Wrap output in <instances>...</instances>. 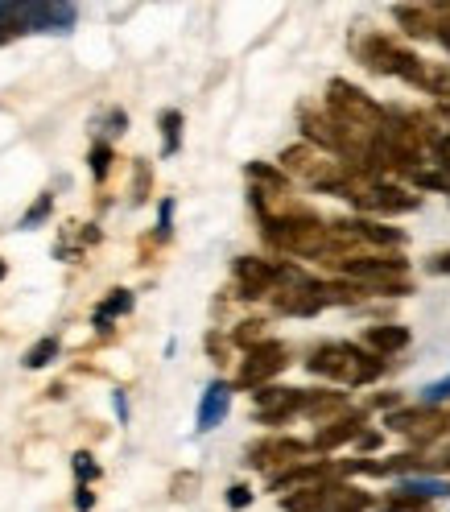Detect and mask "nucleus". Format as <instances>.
I'll return each mask as SVG.
<instances>
[{
  "label": "nucleus",
  "instance_id": "f257e3e1",
  "mask_svg": "<svg viewBox=\"0 0 450 512\" xmlns=\"http://www.w3.org/2000/svg\"><path fill=\"white\" fill-rule=\"evenodd\" d=\"M327 116L339 124V133L347 137L351 153H364V145L372 137H380V128H384V112L380 104L372 100L368 91H360L356 83H347V79H331L327 87Z\"/></svg>",
  "mask_w": 450,
  "mask_h": 512
},
{
  "label": "nucleus",
  "instance_id": "f03ea898",
  "mask_svg": "<svg viewBox=\"0 0 450 512\" xmlns=\"http://www.w3.org/2000/svg\"><path fill=\"white\" fill-rule=\"evenodd\" d=\"M306 368L314 376H327V380H339V384H368L384 372V360L368 356V351H360L356 343H323L310 356Z\"/></svg>",
  "mask_w": 450,
  "mask_h": 512
},
{
  "label": "nucleus",
  "instance_id": "7ed1b4c3",
  "mask_svg": "<svg viewBox=\"0 0 450 512\" xmlns=\"http://www.w3.org/2000/svg\"><path fill=\"white\" fill-rule=\"evenodd\" d=\"M360 62H364L368 71H376V75H397V79H409V83H417V87L426 83L422 58L409 54V50H401L397 42L380 38V34H372V38L360 42Z\"/></svg>",
  "mask_w": 450,
  "mask_h": 512
},
{
  "label": "nucleus",
  "instance_id": "20e7f679",
  "mask_svg": "<svg viewBox=\"0 0 450 512\" xmlns=\"http://www.w3.org/2000/svg\"><path fill=\"white\" fill-rule=\"evenodd\" d=\"M285 364H289V351L281 343L265 339V343L248 347V356H244V364L236 372V384H240V389H265L277 372H285Z\"/></svg>",
  "mask_w": 450,
  "mask_h": 512
},
{
  "label": "nucleus",
  "instance_id": "39448f33",
  "mask_svg": "<svg viewBox=\"0 0 450 512\" xmlns=\"http://www.w3.org/2000/svg\"><path fill=\"white\" fill-rule=\"evenodd\" d=\"M389 430L413 438V442H434L442 434H450V409L442 405H417V409H401L389 418Z\"/></svg>",
  "mask_w": 450,
  "mask_h": 512
},
{
  "label": "nucleus",
  "instance_id": "423d86ee",
  "mask_svg": "<svg viewBox=\"0 0 450 512\" xmlns=\"http://www.w3.org/2000/svg\"><path fill=\"white\" fill-rule=\"evenodd\" d=\"M351 203H356L360 211H368V215H405L422 199L409 195V190H401V186H393V182H372V186H360L356 195H351Z\"/></svg>",
  "mask_w": 450,
  "mask_h": 512
},
{
  "label": "nucleus",
  "instance_id": "0eeeda50",
  "mask_svg": "<svg viewBox=\"0 0 450 512\" xmlns=\"http://www.w3.org/2000/svg\"><path fill=\"white\" fill-rule=\"evenodd\" d=\"M236 281H240V298H265L277 290V281L285 273V265H273V261H261V256H240L232 265Z\"/></svg>",
  "mask_w": 450,
  "mask_h": 512
},
{
  "label": "nucleus",
  "instance_id": "6e6552de",
  "mask_svg": "<svg viewBox=\"0 0 450 512\" xmlns=\"http://www.w3.org/2000/svg\"><path fill=\"white\" fill-rule=\"evenodd\" d=\"M310 455V442L302 438H265L248 446V463L252 467H285V463H302Z\"/></svg>",
  "mask_w": 450,
  "mask_h": 512
},
{
  "label": "nucleus",
  "instance_id": "1a4fd4ad",
  "mask_svg": "<svg viewBox=\"0 0 450 512\" xmlns=\"http://www.w3.org/2000/svg\"><path fill=\"white\" fill-rule=\"evenodd\" d=\"M302 389H265L256 393V418L261 422H269V426H277V422H289L294 413H302Z\"/></svg>",
  "mask_w": 450,
  "mask_h": 512
},
{
  "label": "nucleus",
  "instance_id": "9d476101",
  "mask_svg": "<svg viewBox=\"0 0 450 512\" xmlns=\"http://www.w3.org/2000/svg\"><path fill=\"white\" fill-rule=\"evenodd\" d=\"M75 17V5H25L29 34H71Z\"/></svg>",
  "mask_w": 450,
  "mask_h": 512
},
{
  "label": "nucleus",
  "instance_id": "9b49d317",
  "mask_svg": "<svg viewBox=\"0 0 450 512\" xmlns=\"http://www.w3.org/2000/svg\"><path fill=\"white\" fill-rule=\"evenodd\" d=\"M335 467L331 463H294L289 471L273 475V492H298V488H318V484H331Z\"/></svg>",
  "mask_w": 450,
  "mask_h": 512
},
{
  "label": "nucleus",
  "instance_id": "f8f14e48",
  "mask_svg": "<svg viewBox=\"0 0 450 512\" xmlns=\"http://www.w3.org/2000/svg\"><path fill=\"white\" fill-rule=\"evenodd\" d=\"M364 434V413H347V418H335L331 426H323L314 434L310 442V451H335V446H347V442H356Z\"/></svg>",
  "mask_w": 450,
  "mask_h": 512
},
{
  "label": "nucleus",
  "instance_id": "ddd939ff",
  "mask_svg": "<svg viewBox=\"0 0 450 512\" xmlns=\"http://www.w3.org/2000/svg\"><path fill=\"white\" fill-rule=\"evenodd\" d=\"M228 409H232V389L223 380H215V384H207V393H203V401H199V430L207 434V430H215L223 418H228Z\"/></svg>",
  "mask_w": 450,
  "mask_h": 512
},
{
  "label": "nucleus",
  "instance_id": "4468645a",
  "mask_svg": "<svg viewBox=\"0 0 450 512\" xmlns=\"http://www.w3.org/2000/svg\"><path fill=\"white\" fill-rule=\"evenodd\" d=\"M409 327H401V323H376V327H368L364 331V343L372 347V356L380 360V356H393V351H401V347H409Z\"/></svg>",
  "mask_w": 450,
  "mask_h": 512
},
{
  "label": "nucleus",
  "instance_id": "2eb2a0df",
  "mask_svg": "<svg viewBox=\"0 0 450 512\" xmlns=\"http://www.w3.org/2000/svg\"><path fill=\"white\" fill-rule=\"evenodd\" d=\"M372 496L364 488H351V484H327V500L318 512H368Z\"/></svg>",
  "mask_w": 450,
  "mask_h": 512
},
{
  "label": "nucleus",
  "instance_id": "dca6fc26",
  "mask_svg": "<svg viewBox=\"0 0 450 512\" xmlns=\"http://www.w3.org/2000/svg\"><path fill=\"white\" fill-rule=\"evenodd\" d=\"M376 512H430V500L417 496V492H409V488L401 484V488H393V492H384V500L376 504Z\"/></svg>",
  "mask_w": 450,
  "mask_h": 512
},
{
  "label": "nucleus",
  "instance_id": "f3484780",
  "mask_svg": "<svg viewBox=\"0 0 450 512\" xmlns=\"http://www.w3.org/2000/svg\"><path fill=\"white\" fill-rule=\"evenodd\" d=\"M29 34L25 25V5H0V46H9Z\"/></svg>",
  "mask_w": 450,
  "mask_h": 512
},
{
  "label": "nucleus",
  "instance_id": "a211bd4d",
  "mask_svg": "<svg viewBox=\"0 0 450 512\" xmlns=\"http://www.w3.org/2000/svg\"><path fill=\"white\" fill-rule=\"evenodd\" d=\"M393 17L405 25V34H413V38H430V5H397L393 9Z\"/></svg>",
  "mask_w": 450,
  "mask_h": 512
},
{
  "label": "nucleus",
  "instance_id": "6ab92c4d",
  "mask_svg": "<svg viewBox=\"0 0 450 512\" xmlns=\"http://www.w3.org/2000/svg\"><path fill=\"white\" fill-rule=\"evenodd\" d=\"M128 310H133V294H128V290H112L100 306H95V327L104 331L112 318H120V314H128Z\"/></svg>",
  "mask_w": 450,
  "mask_h": 512
},
{
  "label": "nucleus",
  "instance_id": "aec40b11",
  "mask_svg": "<svg viewBox=\"0 0 450 512\" xmlns=\"http://www.w3.org/2000/svg\"><path fill=\"white\" fill-rule=\"evenodd\" d=\"M323 500H327V484H318V488L289 492V496L281 500V508H285V512H318V508H323Z\"/></svg>",
  "mask_w": 450,
  "mask_h": 512
},
{
  "label": "nucleus",
  "instance_id": "412c9836",
  "mask_svg": "<svg viewBox=\"0 0 450 512\" xmlns=\"http://www.w3.org/2000/svg\"><path fill=\"white\" fill-rule=\"evenodd\" d=\"M157 124H162V153L174 157V153L182 149V112L170 108V112L157 116Z\"/></svg>",
  "mask_w": 450,
  "mask_h": 512
},
{
  "label": "nucleus",
  "instance_id": "4be33fe9",
  "mask_svg": "<svg viewBox=\"0 0 450 512\" xmlns=\"http://www.w3.org/2000/svg\"><path fill=\"white\" fill-rule=\"evenodd\" d=\"M347 405L343 393H306L302 397V413L306 418H323V413H339Z\"/></svg>",
  "mask_w": 450,
  "mask_h": 512
},
{
  "label": "nucleus",
  "instance_id": "5701e85b",
  "mask_svg": "<svg viewBox=\"0 0 450 512\" xmlns=\"http://www.w3.org/2000/svg\"><path fill=\"white\" fill-rule=\"evenodd\" d=\"M58 351H62V343H58V335H46V339H38L34 347L25 351V368H46V364H54L58 360Z\"/></svg>",
  "mask_w": 450,
  "mask_h": 512
},
{
  "label": "nucleus",
  "instance_id": "b1692460",
  "mask_svg": "<svg viewBox=\"0 0 450 512\" xmlns=\"http://www.w3.org/2000/svg\"><path fill=\"white\" fill-rule=\"evenodd\" d=\"M430 34L450 50V5H430Z\"/></svg>",
  "mask_w": 450,
  "mask_h": 512
},
{
  "label": "nucleus",
  "instance_id": "393cba45",
  "mask_svg": "<svg viewBox=\"0 0 450 512\" xmlns=\"http://www.w3.org/2000/svg\"><path fill=\"white\" fill-rule=\"evenodd\" d=\"M91 174H95V182H104L112 174V145H104V141L91 145Z\"/></svg>",
  "mask_w": 450,
  "mask_h": 512
},
{
  "label": "nucleus",
  "instance_id": "a878e982",
  "mask_svg": "<svg viewBox=\"0 0 450 512\" xmlns=\"http://www.w3.org/2000/svg\"><path fill=\"white\" fill-rule=\"evenodd\" d=\"M50 211H54V195H42V199H38L34 207H29V211L21 215V223H17V228H21V232H29V228H38V223H42V219H46Z\"/></svg>",
  "mask_w": 450,
  "mask_h": 512
},
{
  "label": "nucleus",
  "instance_id": "bb28decb",
  "mask_svg": "<svg viewBox=\"0 0 450 512\" xmlns=\"http://www.w3.org/2000/svg\"><path fill=\"white\" fill-rule=\"evenodd\" d=\"M265 323H240L236 331H232V339L240 343V347H256V343H265V331H261Z\"/></svg>",
  "mask_w": 450,
  "mask_h": 512
},
{
  "label": "nucleus",
  "instance_id": "cd10ccee",
  "mask_svg": "<svg viewBox=\"0 0 450 512\" xmlns=\"http://www.w3.org/2000/svg\"><path fill=\"white\" fill-rule=\"evenodd\" d=\"M75 475H79V484H91V479L100 475V467H95V459H91L87 451H79V455H75Z\"/></svg>",
  "mask_w": 450,
  "mask_h": 512
},
{
  "label": "nucleus",
  "instance_id": "c85d7f7f",
  "mask_svg": "<svg viewBox=\"0 0 450 512\" xmlns=\"http://www.w3.org/2000/svg\"><path fill=\"white\" fill-rule=\"evenodd\" d=\"M413 182L422 186V190H446V195H450V178H446V174H426V170H417Z\"/></svg>",
  "mask_w": 450,
  "mask_h": 512
},
{
  "label": "nucleus",
  "instance_id": "c756f323",
  "mask_svg": "<svg viewBox=\"0 0 450 512\" xmlns=\"http://www.w3.org/2000/svg\"><path fill=\"white\" fill-rule=\"evenodd\" d=\"M149 182H153V178H149V166L137 162V174H133V199H137V203L149 199Z\"/></svg>",
  "mask_w": 450,
  "mask_h": 512
},
{
  "label": "nucleus",
  "instance_id": "7c9ffc66",
  "mask_svg": "<svg viewBox=\"0 0 450 512\" xmlns=\"http://www.w3.org/2000/svg\"><path fill=\"white\" fill-rule=\"evenodd\" d=\"M422 401H426V405H442V401H450V380H438V384H430V389L422 393Z\"/></svg>",
  "mask_w": 450,
  "mask_h": 512
},
{
  "label": "nucleus",
  "instance_id": "2f4dec72",
  "mask_svg": "<svg viewBox=\"0 0 450 512\" xmlns=\"http://www.w3.org/2000/svg\"><path fill=\"white\" fill-rule=\"evenodd\" d=\"M434 157H438L442 174L450 178V133H446V137H434Z\"/></svg>",
  "mask_w": 450,
  "mask_h": 512
},
{
  "label": "nucleus",
  "instance_id": "473e14b6",
  "mask_svg": "<svg viewBox=\"0 0 450 512\" xmlns=\"http://www.w3.org/2000/svg\"><path fill=\"white\" fill-rule=\"evenodd\" d=\"M426 269H430L434 277H450V252H434L430 261H426Z\"/></svg>",
  "mask_w": 450,
  "mask_h": 512
},
{
  "label": "nucleus",
  "instance_id": "72a5a7b5",
  "mask_svg": "<svg viewBox=\"0 0 450 512\" xmlns=\"http://www.w3.org/2000/svg\"><path fill=\"white\" fill-rule=\"evenodd\" d=\"M228 504H232V508H248V504H252V488L232 484V488H228Z\"/></svg>",
  "mask_w": 450,
  "mask_h": 512
},
{
  "label": "nucleus",
  "instance_id": "f704fd0d",
  "mask_svg": "<svg viewBox=\"0 0 450 512\" xmlns=\"http://www.w3.org/2000/svg\"><path fill=\"white\" fill-rule=\"evenodd\" d=\"M170 223H174V199H166V203H162V215H157V232L170 236Z\"/></svg>",
  "mask_w": 450,
  "mask_h": 512
},
{
  "label": "nucleus",
  "instance_id": "c9c22d12",
  "mask_svg": "<svg viewBox=\"0 0 450 512\" xmlns=\"http://www.w3.org/2000/svg\"><path fill=\"white\" fill-rule=\"evenodd\" d=\"M426 471H450V446H442L434 459H426Z\"/></svg>",
  "mask_w": 450,
  "mask_h": 512
},
{
  "label": "nucleus",
  "instance_id": "e433bc0d",
  "mask_svg": "<svg viewBox=\"0 0 450 512\" xmlns=\"http://www.w3.org/2000/svg\"><path fill=\"white\" fill-rule=\"evenodd\" d=\"M95 240H100L95 232H83V236H79V244H95ZM58 256H79V252L71 248V240H62V244H58Z\"/></svg>",
  "mask_w": 450,
  "mask_h": 512
},
{
  "label": "nucleus",
  "instance_id": "4c0bfd02",
  "mask_svg": "<svg viewBox=\"0 0 450 512\" xmlns=\"http://www.w3.org/2000/svg\"><path fill=\"white\" fill-rule=\"evenodd\" d=\"M91 504H95L91 488H87V484H79V488H75V508H79V512H91Z\"/></svg>",
  "mask_w": 450,
  "mask_h": 512
},
{
  "label": "nucleus",
  "instance_id": "58836bf2",
  "mask_svg": "<svg viewBox=\"0 0 450 512\" xmlns=\"http://www.w3.org/2000/svg\"><path fill=\"white\" fill-rule=\"evenodd\" d=\"M356 442H360V451H376V446H380V434H376V430H364Z\"/></svg>",
  "mask_w": 450,
  "mask_h": 512
},
{
  "label": "nucleus",
  "instance_id": "ea45409f",
  "mask_svg": "<svg viewBox=\"0 0 450 512\" xmlns=\"http://www.w3.org/2000/svg\"><path fill=\"white\" fill-rule=\"evenodd\" d=\"M124 124H128V116L124 112H112L108 116V133H124Z\"/></svg>",
  "mask_w": 450,
  "mask_h": 512
},
{
  "label": "nucleus",
  "instance_id": "a19ab883",
  "mask_svg": "<svg viewBox=\"0 0 450 512\" xmlns=\"http://www.w3.org/2000/svg\"><path fill=\"white\" fill-rule=\"evenodd\" d=\"M397 401H401L397 393H376V397H372V405H376V409H380V405H384V409H389V405H397Z\"/></svg>",
  "mask_w": 450,
  "mask_h": 512
},
{
  "label": "nucleus",
  "instance_id": "79ce46f5",
  "mask_svg": "<svg viewBox=\"0 0 450 512\" xmlns=\"http://www.w3.org/2000/svg\"><path fill=\"white\" fill-rule=\"evenodd\" d=\"M5 273H9V269H5V261H0V281H5Z\"/></svg>",
  "mask_w": 450,
  "mask_h": 512
}]
</instances>
